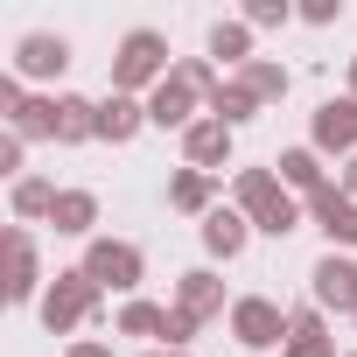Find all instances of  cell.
Segmentation results:
<instances>
[{
    "label": "cell",
    "mask_w": 357,
    "mask_h": 357,
    "mask_svg": "<svg viewBox=\"0 0 357 357\" xmlns=\"http://www.w3.org/2000/svg\"><path fill=\"white\" fill-rule=\"evenodd\" d=\"M36 308H43V329H50V336H70V329H84V322L105 315V287H98L84 266H63V273L43 287ZM70 343H77V336H70Z\"/></svg>",
    "instance_id": "6da1fadb"
},
{
    "label": "cell",
    "mask_w": 357,
    "mask_h": 357,
    "mask_svg": "<svg viewBox=\"0 0 357 357\" xmlns=\"http://www.w3.org/2000/svg\"><path fill=\"white\" fill-rule=\"evenodd\" d=\"M168 70H175V56H168V36L161 29H126L119 36V50H112V91L147 98Z\"/></svg>",
    "instance_id": "7a4b0ae2"
},
{
    "label": "cell",
    "mask_w": 357,
    "mask_h": 357,
    "mask_svg": "<svg viewBox=\"0 0 357 357\" xmlns=\"http://www.w3.org/2000/svg\"><path fill=\"white\" fill-rule=\"evenodd\" d=\"M43 259H36V231L29 225H8L0 231V301L22 308V301H43Z\"/></svg>",
    "instance_id": "3957f363"
},
{
    "label": "cell",
    "mask_w": 357,
    "mask_h": 357,
    "mask_svg": "<svg viewBox=\"0 0 357 357\" xmlns=\"http://www.w3.org/2000/svg\"><path fill=\"white\" fill-rule=\"evenodd\" d=\"M77 266H84L105 294H126V301H133V294H140V280H147V252H140L133 238H91Z\"/></svg>",
    "instance_id": "277c9868"
},
{
    "label": "cell",
    "mask_w": 357,
    "mask_h": 357,
    "mask_svg": "<svg viewBox=\"0 0 357 357\" xmlns=\"http://www.w3.org/2000/svg\"><path fill=\"white\" fill-rule=\"evenodd\" d=\"M225 322H231V343H245V350H280L287 343V308L266 301V294H238Z\"/></svg>",
    "instance_id": "5b68a950"
},
{
    "label": "cell",
    "mask_w": 357,
    "mask_h": 357,
    "mask_svg": "<svg viewBox=\"0 0 357 357\" xmlns=\"http://www.w3.org/2000/svg\"><path fill=\"white\" fill-rule=\"evenodd\" d=\"M308 301L329 315H357V259L350 252H322L315 266H308Z\"/></svg>",
    "instance_id": "8992f818"
},
{
    "label": "cell",
    "mask_w": 357,
    "mask_h": 357,
    "mask_svg": "<svg viewBox=\"0 0 357 357\" xmlns=\"http://www.w3.org/2000/svg\"><path fill=\"white\" fill-rule=\"evenodd\" d=\"M308 147H315L322 161H329V154H336V161L357 154V98H350V91L315 105V119H308Z\"/></svg>",
    "instance_id": "52a82bcc"
},
{
    "label": "cell",
    "mask_w": 357,
    "mask_h": 357,
    "mask_svg": "<svg viewBox=\"0 0 357 357\" xmlns=\"http://www.w3.org/2000/svg\"><path fill=\"white\" fill-rule=\"evenodd\" d=\"M197 119H204V91H197L190 77L168 70V77L147 91V126H161V133H190Z\"/></svg>",
    "instance_id": "ba28073f"
},
{
    "label": "cell",
    "mask_w": 357,
    "mask_h": 357,
    "mask_svg": "<svg viewBox=\"0 0 357 357\" xmlns=\"http://www.w3.org/2000/svg\"><path fill=\"white\" fill-rule=\"evenodd\" d=\"M63 70H70V36L29 29V36L15 43V77H22V84H50V77H63Z\"/></svg>",
    "instance_id": "9c48e42d"
},
{
    "label": "cell",
    "mask_w": 357,
    "mask_h": 357,
    "mask_svg": "<svg viewBox=\"0 0 357 357\" xmlns=\"http://www.w3.org/2000/svg\"><path fill=\"white\" fill-rule=\"evenodd\" d=\"M308 218L329 238V252H350L357 245V197H343V183H329L322 197H308Z\"/></svg>",
    "instance_id": "30bf717a"
},
{
    "label": "cell",
    "mask_w": 357,
    "mask_h": 357,
    "mask_svg": "<svg viewBox=\"0 0 357 357\" xmlns=\"http://www.w3.org/2000/svg\"><path fill=\"white\" fill-rule=\"evenodd\" d=\"M225 161H231V126L204 112V119L183 133V168H204V175H218Z\"/></svg>",
    "instance_id": "8fae6325"
},
{
    "label": "cell",
    "mask_w": 357,
    "mask_h": 357,
    "mask_svg": "<svg viewBox=\"0 0 357 357\" xmlns=\"http://www.w3.org/2000/svg\"><path fill=\"white\" fill-rule=\"evenodd\" d=\"M280 357H343L336 336H329V315H322L315 301L287 315V343H280Z\"/></svg>",
    "instance_id": "7c38bea8"
},
{
    "label": "cell",
    "mask_w": 357,
    "mask_h": 357,
    "mask_svg": "<svg viewBox=\"0 0 357 357\" xmlns=\"http://www.w3.org/2000/svg\"><path fill=\"white\" fill-rule=\"evenodd\" d=\"M197 231H204V252H211V259H238V252H245V238H252V218H245L238 204H218Z\"/></svg>",
    "instance_id": "4fadbf2b"
},
{
    "label": "cell",
    "mask_w": 357,
    "mask_h": 357,
    "mask_svg": "<svg viewBox=\"0 0 357 357\" xmlns=\"http://www.w3.org/2000/svg\"><path fill=\"white\" fill-rule=\"evenodd\" d=\"M140 126H147V98H126V91L98 98V140L126 147V140H140Z\"/></svg>",
    "instance_id": "5bb4252c"
},
{
    "label": "cell",
    "mask_w": 357,
    "mask_h": 357,
    "mask_svg": "<svg viewBox=\"0 0 357 357\" xmlns=\"http://www.w3.org/2000/svg\"><path fill=\"white\" fill-rule=\"evenodd\" d=\"M273 168H280V183H287V197H301V204L329 190V161H322L315 147H287V154H280Z\"/></svg>",
    "instance_id": "9a60e30c"
},
{
    "label": "cell",
    "mask_w": 357,
    "mask_h": 357,
    "mask_svg": "<svg viewBox=\"0 0 357 357\" xmlns=\"http://www.w3.org/2000/svg\"><path fill=\"white\" fill-rule=\"evenodd\" d=\"M280 197H287V183H280L273 168H238V175H231V204H238L252 225H259V218H266Z\"/></svg>",
    "instance_id": "2e32d148"
},
{
    "label": "cell",
    "mask_w": 357,
    "mask_h": 357,
    "mask_svg": "<svg viewBox=\"0 0 357 357\" xmlns=\"http://www.w3.org/2000/svg\"><path fill=\"white\" fill-rule=\"evenodd\" d=\"M175 308H190L197 322H211V315H231V308H225V280H218L211 266H190L183 280H175Z\"/></svg>",
    "instance_id": "e0dca14e"
},
{
    "label": "cell",
    "mask_w": 357,
    "mask_h": 357,
    "mask_svg": "<svg viewBox=\"0 0 357 357\" xmlns=\"http://www.w3.org/2000/svg\"><path fill=\"white\" fill-rule=\"evenodd\" d=\"M168 211L211 218V211H218V175H204V168H175V175H168Z\"/></svg>",
    "instance_id": "ac0fdd59"
},
{
    "label": "cell",
    "mask_w": 357,
    "mask_h": 357,
    "mask_svg": "<svg viewBox=\"0 0 357 357\" xmlns=\"http://www.w3.org/2000/svg\"><path fill=\"white\" fill-rule=\"evenodd\" d=\"M84 140H98V98L56 91V147H84Z\"/></svg>",
    "instance_id": "d6986e66"
},
{
    "label": "cell",
    "mask_w": 357,
    "mask_h": 357,
    "mask_svg": "<svg viewBox=\"0 0 357 357\" xmlns=\"http://www.w3.org/2000/svg\"><path fill=\"white\" fill-rule=\"evenodd\" d=\"M50 225H56V238H98V197L91 190H63L56 197V211H50Z\"/></svg>",
    "instance_id": "ffe728a7"
},
{
    "label": "cell",
    "mask_w": 357,
    "mask_h": 357,
    "mask_svg": "<svg viewBox=\"0 0 357 357\" xmlns=\"http://www.w3.org/2000/svg\"><path fill=\"white\" fill-rule=\"evenodd\" d=\"M56 183L50 175H22V183L8 190V204H15V225H50V211H56Z\"/></svg>",
    "instance_id": "44dd1931"
},
{
    "label": "cell",
    "mask_w": 357,
    "mask_h": 357,
    "mask_svg": "<svg viewBox=\"0 0 357 357\" xmlns=\"http://www.w3.org/2000/svg\"><path fill=\"white\" fill-rule=\"evenodd\" d=\"M238 84H245V91H252V98H259V105H280V98H287V84H294V77H287V63H273V56H252V63H245V70H238Z\"/></svg>",
    "instance_id": "7402d4cb"
},
{
    "label": "cell",
    "mask_w": 357,
    "mask_h": 357,
    "mask_svg": "<svg viewBox=\"0 0 357 357\" xmlns=\"http://www.w3.org/2000/svg\"><path fill=\"white\" fill-rule=\"evenodd\" d=\"M211 119H225V126H231V133H238V126H245V119H259V98H252V91H245V84H238V77H225V84H218V91H211Z\"/></svg>",
    "instance_id": "603a6c76"
},
{
    "label": "cell",
    "mask_w": 357,
    "mask_h": 357,
    "mask_svg": "<svg viewBox=\"0 0 357 357\" xmlns=\"http://www.w3.org/2000/svg\"><path fill=\"white\" fill-rule=\"evenodd\" d=\"M211 63L245 70V63H252V29H245V22H218V29H211Z\"/></svg>",
    "instance_id": "cb8c5ba5"
},
{
    "label": "cell",
    "mask_w": 357,
    "mask_h": 357,
    "mask_svg": "<svg viewBox=\"0 0 357 357\" xmlns=\"http://www.w3.org/2000/svg\"><path fill=\"white\" fill-rule=\"evenodd\" d=\"M161 315H168V308H154V301L133 294V301L112 315V329H119V336H154V343H161Z\"/></svg>",
    "instance_id": "d4e9b609"
},
{
    "label": "cell",
    "mask_w": 357,
    "mask_h": 357,
    "mask_svg": "<svg viewBox=\"0 0 357 357\" xmlns=\"http://www.w3.org/2000/svg\"><path fill=\"white\" fill-rule=\"evenodd\" d=\"M238 22L259 36V29H287V22H294V8H287V0H245V15H238Z\"/></svg>",
    "instance_id": "484cf974"
},
{
    "label": "cell",
    "mask_w": 357,
    "mask_h": 357,
    "mask_svg": "<svg viewBox=\"0 0 357 357\" xmlns=\"http://www.w3.org/2000/svg\"><path fill=\"white\" fill-rule=\"evenodd\" d=\"M175 77H190V84H197V91H204V112H211V91H218V84H225V77H218V63H211V56H175Z\"/></svg>",
    "instance_id": "4316f807"
},
{
    "label": "cell",
    "mask_w": 357,
    "mask_h": 357,
    "mask_svg": "<svg viewBox=\"0 0 357 357\" xmlns=\"http://www.w3.org/2000/svg\"><path fill=\"white\" fill-rule=\"evenodd\" d=\"M197 329H204V322H197L190 308H168V315H161V350H190Z\"/></svg>",
    "instance_id": "83f0119b"
},
{
    "label": "cell",
    "mask_w": 357,
    "mask_h": 357,
    "mask_svg": "<svg viewBox=\"0 0 357 357\" xmlns=\"http://www.w3.org/2000/svg\"><path fill=\"white\" fill-rule=\"evenodd\" d=\"M294 22H308V29H336V22H343V0H301Z\"/></svg>",
    "instance_id": "f1b7e54d"
},
{
    "label": "cell",
    "mask_w": 357,
    "mask_h": 357,
    "mask_svg": "<svg viewBox=\"0 0 357 357\" xmlns=\"http://www.w3.org/2000/svg\"><path fill=\"white\" fill-rule=\"evenodd\" d=\"M0 175H8V183H22V175H29V140H0Z\"/></svg>",
    "instance_id": "f546056e"
},
{
    "label": "cell",
    "mask_w": 357,
    "mask_h": 357,
    "mask_svg": "<svg viewBox=\"0 0 357 357\" xmlns=\"http://www.w3.org/2000/svg\"><path fill=\"white\" fill-rule=\"evenodd\" d=\"M22 105H29V84L8 70V77H0V119H22Z\"/></svg>",
    "instance_id": "4dcf8cb0"
},
{
    "label": "cell",
    "mask_w": 357,
    "mask_h": 357,
    "mask_svg": "<svg viewBox=\"0 0 357 357\" xmlns=\"http://www.w3.org/2000/svg\"><path fill=\"white\" fill-rule=\"evenodd\" d=\"M63 357H112V343H105V336H77Z\"/></svg>",
    "instance_id": "1f68e13d"
},
{
    "label": "cell",
    "mask_w": 357,
    "mask_h": 357,
    "mask_svg": "<svg viewBox=\"0 0 357 357\" xmlns=\"http://www.w3.org/2000/svg\"><path fill=\"white\" fill-rule=\"evenodd\" d=\"M336 183H343V197H357V154L343 161V175H336Z\"/></svg>",
    "instance_id": "d6a6232c"
},
{
    "label": "cell",
    "mask_w": 357,
    "mask_h": 357,
    "mask_svg": "<svg viewBox=\"0 0 357 357\" xmlns=\"http://www.w3.org/2000/svg\"><path fill=\"white\" fill-rule=\"evenodd\" d=\"M140 357H190V350H161V343H154V350H140Z\"/></svg>",
    "instance_id": "836d02e7"
},
{
    "label": "cell",
    "mask_w": 357,
    "mask_h": 357,
    "mask_svg": "<svg viewBox=\"0 0 357 357\" xmlns=\"http://www.w3.org/2000/svg\"><path fill=\"white\" fill-rule=\"evenodd\" d=\"M350 98H357V56H350Z\"/></svg>",
    "instance_id": "e575fe53"
},
{
    "label": "cell",
    "mask_w": 357,
    "mask_h": 357,
    "mask_svg": "<svg viewBox=\"0 0 357 357\" xmlns=\"http://www.w3.org/2000/svg\"><path fill=\"white\" fill-rule=\"evenodd\" d=\"M343 357H357V350H343Z\"/></svg>",
    "instance_id": "d590c367"
},
{
    "label": "cell",
    "mask_w": 357,
    "mask_h": 357,
    "mask_svg": "<svg viewBox=\"0 0 357 357\" xmlns=\"http://www.w3.org/2000/svg\"><path fill=\"white\" fill-rule=\"evenodd\" d=\"M350 322H357V315H350Z\"/></svg>",
    "instance_id": "8d00e7d4"
}]
</instances>
